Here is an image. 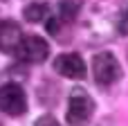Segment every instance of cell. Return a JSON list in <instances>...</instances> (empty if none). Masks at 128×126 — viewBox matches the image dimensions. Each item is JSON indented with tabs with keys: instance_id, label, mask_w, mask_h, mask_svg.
<instances>
[{
	"instance_id": "cell-1",
	"label": "cell",
	"mask_w": 128,
	"mask_h": 126,
	"mask_svg": "<svg viewBox=\"0 0 128 126\" xmlns=\"http://www.w3.org/2000/svg\"><path fill=\"white\" fill-rule=\"evenodd\" d=\"M94 113V101L83 88H74L68 101V124L70 126H88Z\"/></svg>"
},
{
	"instance_id": "cell-7",
	"label": "cell",
	"mask_w": 128,
	"mask_h": 126,
	"mask_svg": "<svg viewBox=\"0 0 128 126\" xmlns=\"http://www.w3.org/2000/svg\"><path fill=\"white\" fill-rule=\"evenodd\" d=\"M22 16L29 23H40V20H45L50 16V5H45V2H32V5L25 7Z\"/></svg>"
},
{
	"instance_id": "cell-9",
	"label": "cell",
	"mask_w": 128,
	"mask_h": 126,
	"mask_svg": "<svg viewBox=\"0 0 128 126\" xmlns=\"http://www.w3.org/2000/svg\"><path fill=\"white\" fill-rule=\"evenodd\" d=\"M34 126H61V124H58L52 115H43V117L36 119V124H34Z\"/></svg>"
},
{
	"instance_id": "cell-2",
	"label": "cell",
	"mask_w": 128,
	"mask_h": 126,
	"mask_svg": "<svg viewBox=\"0 0 128 126\" xmlns=\"http://www.w3.org/2000/svg\"><path fill=\"white\" fill-rule=\"evenodd\" d=\"M92 77L99 86H110L115 81H119L122 77V65L115 59L112 52H99L92 59Z\"/></svg>"
},
{
	"instance_id": "cell-5",
	"label": "cell",
	"mask_w": 128,
	"mask_h": 126,
	"mask_svg": "<svg viewBox=\"0 0 128 126\" xmlns=\"http://www.w3.org/2000/svg\"><path fill=\"white\" fill-rule=\"evenodd\" d=\"M54 70L68 79H83L86 77V63L79 54L74 52H65V54H58L54 59Z\"/></svg>"
},
{
	"instance_id": "cell-3",
	"label": "cell",
	"mask_w": 128,
	"mask_h": 126,
	"mask_svg": "<svg viewBox=\"0 0 128 126\" xmlns=\"http://www.w3.org/2000/svg\"><path fill=\"white\" fill-rule=\"evenodd\" d=\"M0 110L7 115H22L27 110V97L25 90L18 83H4L0 86Z\"/></svg>"
},
{
	"instance_id": "cell-4",
	"label": "cell",
	"mask_w": 128,
	"mask_h": 126,
	"mask_svg": "<svg viewBox=\"0 0 128 126\" xmlns=\"http://www.w3.org/2000/svg\"><path fill=\"white\" fill-rule=\"evenodd\" d=\"M50 54V45L47 41H43L40 36H22L18 50H16V56L20 61H27V63H40L45 61Z\"/></svg>"
},
{
	"instance_id": "cell-8",
	"label": "cell",
	"mask_w": 128,
	"mask_h": 126,
	"mask_svg": "<svg viewBox=\"0 0 128 126\" xmlns=\"http://www.w3.org/2000/svg\"><path fill=\"white\" fill-rule=\"evenodd\" d=\"M58 14H61L63 20H72V18H76V14H79V0H61V5H58Z\"/></svg>"
},
{
	"instance_id": "cell-6",
	"label": "cell",
	"mask_w": 128,
	"mask_h": 126,
	"mask_svg": "<svg viewBox=\"0 0 128 126\" xmlns=\"http://www.w3.org/2000/svg\"><path fill=\"white\" fill-rule=\"evenodd\" d=\"M22 41V32L14 20H0V52H14L18 50Z\"/></svg>"
}]
</instances>
